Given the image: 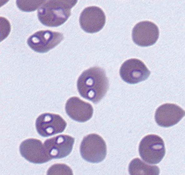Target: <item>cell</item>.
Instances as JSON below:
<instances>
[{"mask_svg":"<svg viewBox=\"0 0 185 175\" xmlns=\"http://www.w3.org/2000/svg\"><path fill=\"white\" fill-rule=\"evenodd\" d=\"M45 1L17 0L16 3L17 7L21 11L25 12H31L39 8Z\"/></svg>","mask_w":185,"mask_h":175,"instance_id":"obj_15","label":"cell"},{"mask_svg":"<svg viewBox=\"0 0 185 175\" xmlns=\"http://www.w3.org/2000/svg\"><path fill=\"white\" fill-rule=\"evenodd\" d=\"M106 21L105 14L99 7L90 6L85 8L81 13L79 22L81 28L90 33L97 32L104 27Z\"/></svg>","mask_w":185,"mask_h":175,"instance_id":"obj_9","label":"cell"},{"mask_svg":"<svg viewBox=\"0 0 185 175\" xmlns=\"http://www.w3.org/2000/svg\"><path fill=\"white\" fill-rule=\"evenodd\" d=\"M128 171L131 175H159L160 173V169L157 166L148 164L138 158L131 161Z\"/></svg>","mask_w":185,"mask_h":175,"instance_id":"obj_14","label":"cell"},{"mask_svg":"<svg viewBox=\"0 0 185 175\" xmlns=\"http://www.w3.org/2000/svg\"><path fill=\"white\" fill-rule=\"evenodd\" d=\"M75 142L73 137L60 134L47 139L44 145L48 155L53 159L66 157L71 152Z\"/></svg>","mask_w":185,"mask_h":175,"instance_id":"obj_11","label":"cell"},{"mask_svg":"<svg viewBox=\"0 0 185 175\" xmlns=\"http://www.w3.org/2000/svg\"><path fill=\"white\" fill-rule=\"evenodd\" d=\"M77 2V0L45 1L38 11V19L47 27L60 26L68 20L71 9Z\"/></svg>","mask_w":185,"mask_h":175,"instance_id":"obj_2","label":"cell"},{"mask_svg":"<svg viewBox=\"0 0 185 175\" xmlns=\"http://www.w3.org/2000/svg\"><path fill=\"white\" fill-rule=\"evenodd\" d=\"M66 114L72 119L79 122H85L92 117L93 109L90 103L79 97L73 96L69 98L65 104Z\"/></svg>","mask_w":185,"mask_h":175,"instance_id":"obj_13","label":"cell"},{"mask_svg":"<svg viewBox=\"0 0 185 175\" xmlns=\"http://www.w3.org/2000/svg\"><path fill=\"white\" fill-rule=\"evenodd\" d=\"M119 73L123 81L131 84L146 80L151 73L144 62L136 58L125 61L121 65Z\"/></svg>","mask_w":185,"mask_h":175,"instance_id":"obj_6","label":"cell"},{"mask_svg":"<svg viewBox=\"0 0 185 175\" xmlns=\"http://www.w3.org/2000/svg\"><path fill=\"white\" fill-rule=\"evenodd\" d=\"M62 33L50 30L38 31L29 37L27 42L34 51L46 53L58 45L64 39Z\"/></svg>","mask_w":185,"mask_h":175,"instance_id":"obj_5","label":"cell"},{"mask_svg":"<svg viewBox=\"0 0 185 175\" xmlns=\"http://www.w3.org/2000/svg\"><path fill=\"white\" fill-rule=\"evenodd\" d=\"M184 115V110L179 106L174 104L166 103L157 109L155 119L159 126L167 128L177 124Z\"/></svg>","mask_w":185,"mask_h":175,"instance_id":"obj_12","label":"cell"},{"mask_svg":"<svg viewBox=\"0 0 185 175\" xmlns=\"http://www.w3.org/2000/svg\"><path fill=\"white\" fill-rule=\"evenodd\" d=\"M19 148L22 156L33 163L42 164L52 159L48 154L42 142L37 139L31 138L24 140Z\"/></svg>","mask_w":185,"mask_h":175,"instance_id":"obj_10","label":"cell"},{"mask_svg":"<svg viewBox=\"0 0 185 175\" xmlns=\"http://www.w3.org/2000/svg\"><path fill=\"white\" fill-rule=\"evenodd\" d=\"M159 35L158 27L153 22L148 21L137 23L132 32L133 42L141 47L152 46L157 41Z\"/></svg>","mask_w":185,"mask_h":175,"instance_id":"obj_8","label":"cell"},{"mask_svg":"<svg viewBox=\"0 0 185 175\" xmlns=\"http://www.w3.org/2000/svg\"><path fill=\"white\" fill-rule=\"evenodd\" d=\"M77 87L81 97L95 104L98 103L105 96L109 88L105 70L95 66L84 71L78 79Z\"/></svg>","mask_w":185,"mask_h":175,"instance_id":"obj_1","label":"cell"},{"mask_svg":"<svg viewBox=\"0 0 185 175\" xmlns=\"http://www.w3.org/2000/svg\"><path fill=\"white\" fill-rule=\"evenodd\" d=\"M52 172L63 173L64 174H73L72 170L70 167L64 164H57L52 166L49 169L47 173H50Z\"/></svg>","mask_w":185,"mask_h":175,"instance_id":"obj_16","label":"cell"},{"mask_svg":"<svg viewBox=\"0 0 185 175\" xmlns=\"http://www.w3.org/2000/svg\"><path fill=\"white\" fill-rule=\"evenodd\" d=\"M80 152L82 158L86 161L97 163L103 161L107 154V147L104 139L95 134L84 137L81 143Z\"/></svg>","mask_w":185,"mask_h":175,"instance_id":"obj_4","label":"cell"},{"mask_svg":"<svg viewBox=\"0 0 185 175\" xmlns=\"http://www.w3.org/2000/svg\"><path fill=\"white\" fill-rule=\"evenodd\" d=\"M138 149L141 159L151 164L159 163L163 158L166 152L163 139L154 134L144 137L140 143Z\"/></svg>","mask_w":185,"mask_h":175,"instance_id":"obj_3","label":"cell"},{"mask_svg":"<svg viewBox=\"0 0 185 175\" xmlns=\"http://www.w3.org/2000/svg\"><path fill=\"white\" fill-rule=\"evenodd\" d=\"M67 123L59 114L44 113L37 118L35 127L38 133L43 137H48L61 133L65 129Z\"/></svg>","mask_w":185,"mask_h":175,"instance_id":"obj_7","label":"cell"}]
</instances>
